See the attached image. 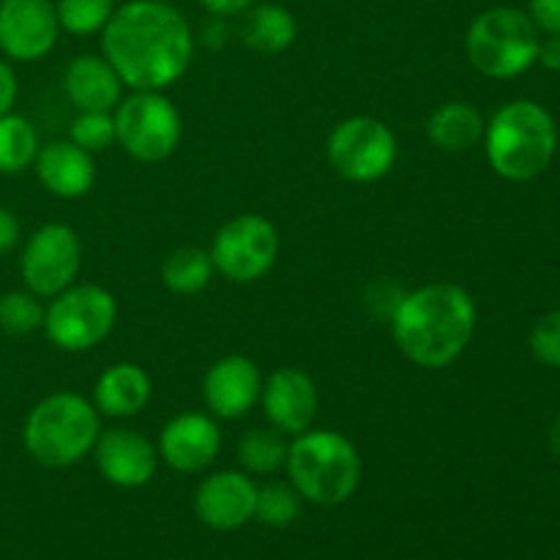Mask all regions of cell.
I'll return each instance as SVG.
<instances>
[{
    "mask_svg": "<svg viewBox=\"0 0 560 560\" xmlns=\"http://www.w3.org/2000/svg\"><path fill=\"white\" fill-rule=\"evenodd\" d=\"M63 88L69 102L80 113H109L118 107L124 80L113 69L107 58L98 55H80L69 63L63 77Z\"/></svg>",
    "mask_w": 560,
    "mask_h": 560,
    "instance_id": "cell-19",
    "label": "cell"
},
{
    "mask_svg": "<svg viewBox=\"0 0 560 560\" xmlns=\"http://www.w3.org/2000/svg\"><path fill=\"white\" fill-rule=\"evenodd\" d=\"M394 342L410 364L446 370L476 334V301L465 288L432 282L402 295L392 315Z\"/></svg>",
    "mask_w": 560,
    "mask_h": 560,
    "instance_id": "cell-2",
    "label": "cell"
},
{
    "mask_svg": "<svg viewBox=\"0 0 560 560\" xmlns=\"http://www.w3.org/2000/svg\"><path fill=\"white\" fill-rule=\"evenodd\" d=\"M290 485L315 506H342L361 485L359 448L334 430H306L288 446Z\"/></svg>",
    "mask_w": 560,
    "mask_h": 560,
    "instance_id": "cell-4",
    "label": "cell"
},
{
    "mask_svg": "<svg viewBox=\"0 0 560 560\" xmlns=\"http://www.w3.org/2000/svg\"><path fill=\"white\" fill-rule=\"evenodd\" d=\"M16 93H20V85H16V74L9 66V60L0 58V115L11 113L16 102Z\"/></svg>",
    "mask_w": 560,
    "mask_h": 560,
    "instance_id": "cell-32",
    "label": "cell"
},
{
    "mask_svg": "<svg viewBox=\"0 0 560 560\" xmlns=\"http://www.w3.org/2000/svg\"><path fill=\"white\" fill-rule=\"evenodd\" d=\"M71 142L88 153H102L118 142L113 113H80L71 120Z\"/></svg>",
    "mask_w": 560,
    "mask_h": 560,
    "instance_id": "cell-29",
    "label": "cell"
},
{
    "mask_svg": "<svg viewBox=\"0 0 560 560\" xmlns=\"http://www.w3.org/2000/svg\"><path fill=\"white\" fill-rule=\"evenodd\" d=\"M200 3L206 5L213 16H235L249 11V5L255 3V0H200Z\"/></svg>",
    "mask_w": 560,
    "mask_h": 560,
    "instance_id": "cell-34",
    "label": "cell"
},
{
    "mask_svg": "<svg viewBox=\"0 0 560 560\" xmlns=\"http://www.w3.org/2000/svg\"><path fill=\"white\" fill-rule=\"evenodd\" d=\"M118 304L102 284H69L44 312V334L63 353H88L113 331Z\"/></svg>",
    "mask_w": 560,
    "mask_h": 560,
    "instance_id": "cell-7",
    "label": "cell"
},
{
    "mask_svg": "<svg viewBox=\"0 0 560 560\" xmlns=\"http://www.w3.org/2000/svg\"><path fill=\"white\" fill-rule=\"evenodd\" d=\"M33 167H36L44 189L60 200H77V197L88 195L96 180L93 153L82 151L71 140H55L38 148Z\"/></svg>",
    "mask_w": 560,
    "mask_h": 560,
    "instance_id": "cell-18",
    "label": "cell"
},
{
    "mask_svg": "<svg viewBox=\"0 0 560 560\" xmlns=\"http://www.w3.org/2000/svg\"><path fill=\"white\" fill-rule=\"evenodd\" d=\"M490 167L501 178L525 184L545 173L558 151V126L541 104L520 98L498 109L485 129Z\"/></svg>",
    "mask_w": 560,
    "mask_h": 560,
    "instance_id": "cell-3",
    "label": "cell"
},
{
    "mask_svg": "<svg viewBox=\"0 0 560 560\" xmlns=\"http://www.w3.org/2000/svg\"><path fill=\"white\" fill-rule=\"evenodd\" d=\"M20 241V222L5 206H0V255L11 252Z\"/></svg>",
    "mask_w": 560,
    "mask_h": 560,
    "instance_id": "cell-33",
    "label": "cell"
},
{
    "mask_svg": "<svg viewBox=\"0 0 560 560\" xmlns=\"http://www.w3.org/2000/svg\"><path fill=\"white\" fill-rule=\"evenodd\" d=\"M528 16L547 36H560V0H530Z\"/></svg>",
    "mask_w": 560,
    "mask_h": 560,
    "instance_id": "cell-31",
    "label": "cell"
},
{
    "mask_svg": "<svg viewBox=\"0 0 560 560\" xmlns=\"http://www.w3.org/2000/svg\"><path fill=\"white\" fill-rule=\"evenodd\" d=\"M550 452L560 459V413L556 416V421H552L550 427Z\"/></svg>",
    "mask_w": 560,
    "mask_h": 560,
    "instance_id": "cell-37",
    "label": "cell"
},
{
    "mask_svg": "<svg viewBox=\"0 0 560 560\" xmlns=\"http://www.w3.org/2000/svg\"><path fill=\"white\" fill-rule=\"evenodd\" d=\"M151 392L153 383L148 372L124 361L98 375L96 386H93V405L98 413L109 416V419H131L151 402Z\"/></svg>",
    "mask_w": 560,
    "mask_h": 560,
    "instance_id": "cell-20",
    "label": "cell"
},
{
    "mask_svg": "<svg viewBox=\"0 0 560 560\" xmlns=\"http://www.w3.org/2000/svg\"><path fill=\"white\" fill-rule=\"evenodd\" d=\"M301 501L293 485H282V481H273L257 490V503H255V520L257 523L268 525V528H288L299 520L301 514Z\"/></svg>",
    "mask_w": 560,
    "mask_h": 560,
    "instance_id": "cell-26",
    "label": "cell"
},
{
    "mask_svg": "<svg viewBox=\"0 0 560 560\" xmlns=\"http://www.w3.org/2000/svg\"><path fill=\"white\" fill-rule=\"evenodd\" d=\"M98 432L96 405L80 394L60 392L33 405L22 427V443L44 468H69L93 452Z\"/></svg>",
    "mask_w": 560,
    "mask_h": 560,
    "instance_id": "cell-5",
    "label": "cell"
},
{
    "mask_svg": "<svg viewBox=\"0 0 560 560\" xmlns=\"http://www.w3.org/2000/svg\"><path fill=\"white\" fill-rule=\"evenodd\" d=\"M222 448V432L206 413H180L159 435V457L175 474H202Z\"/></svg>",
    "mask_w": 560,
    "mask_h": 560,
    "instance_id": "cell-15",
    "label": "cell"
},
{
    "mask_svg": "<svg viewBox=\"0 0 560 560\" xmlns=\"http://www.w3.org/2000/svg\"><path fill=\"white\" fill-rule=\"evenodd\" d=\"M224 36H228V31H224L222 20L208 22V25H206V44H208V47H222Z\"/></svg>",
    "mask_w": 560,
    "mask_h": 560,
    "instance_id": "cell-36",
    "label": "cell"
},
{
    "mask_svg": "<svg viewBox=\"0 0 560 560\" xmlns=\"http://www.w3.org/2000/svg\"><path fill=\"white\" fill-rule=\"evenodd\" d=\"M58 22L71 36H91L104 31L113 16V0H58Z\"/></svg>",
    "mask_w": 560,
    "mask_h": 560,
    "instance_id": "cell-28",
    "label": "cell"
},
{
    "mask_svg": "<svg viewBox=\"0 0 560 560\" xmlns=\"http://www.w3.org/2000/svg\"><path fill=\"white\" fill-rule=\"evenodd\" d=\"M115 135L137 162H164L180 142V115L162 91H135L115 107Z\"/></svg>",
    "mask_w": 560,
    "mask_h": 560,
    "instance_id": "cell-8",
    "label": "cell"
},
{
    "mask_svg": "<svg viewBox=\"0 0 560 560\" xmlns=\"http://www.w3.org/2000/svg\"><path fill=\"white\" fill-rule=\"evenodd\" d=\"M541 31L525 11L512 5L487 9L470 22L465 49L476 71L492 80L525 74L539 58Z\"/></svg>",
    "mask_w": 560,
    "mask_h": 560,
    "instance_id": "cell-6",
    "label": "cell"
},
{
    "mask_svg": "<svg viewBox=\"0 0 560 560\" xmlns=\"http://www.w3.org/2000/svg\"><path fill=\"white\" fill-rule=\"evenodd\" d=\"M295 36H299V22H295L293 11L277 3L252 9L246 14L244 27H241V38H244L246 47L266 55H279L284 49H290Z\"/></svg>",
    "mask_w": 560,
    "mask_h": 560,
    "instance_id": "cell-22",
    "label": "cell"
},
{
    "mask_svg": "<svg viewBox=\"0 0 560 560\" xmlns=\"http://www.w3.org/2000/svg\"><path fill=\"white\" fill-rule=\"evenodd\" d=\"M536 63L545 66L547 71H560V36H550L539 44V58Z\"/></svg>",
    "mask_w": 560,
    "mask_h": 560,
    "instance_id": "cell-35",
    "label": "cell"
},
{
    "mask_svg": "<svg viewBox=\"0 0 560 560\" xmlns=\"http://www.w3.org/2000/svg\"><path fill=\"white\" fill-rule=\"evenodd\" d=\"M279 257V233L260 213H241L217 233L211 246L213 268L235 284L266 277Z\"/></svg>",
    "mask_w": 560,
    "mask_h": 560,
    "instance_id": "cell-10",
    "label": "cell"
},
{
    "mask_svg": "<svg viewBox=\"0 0 560 560\" xmlns=\"http://www.w3.org/2000/svg\"><path fill=\"white\" fill-rule=\"evenodd\" d=\"M164 3H173V0H164Z\"/></svg>",
    "mask_w": 560,
    "mask_h": 560,
    "instance_id": "cell-38",
    "label": "cell"
},
{
    "mask_svg": "<svg viewBox=\"0 0 560 560\" xmlns=\"http://www.w3.org/2000/svg\"><path fill=\"white\" fill-rule=\"evenodd\" d=\"M102 49L126 88L162 91L189 71L195 38L164 0H129L104 25Z\"/></svg>",
    "mask_w": 560,
    "mask_h": 560,
    "instance_id": "cell-1",
    "label": "cell"
},
{
    "mask_svg": "<svg viewBox=\"0 0 560 560\" xmlns=\"http://www.w3.org/2000/svg\"><path fill=\"white\" fill-rule=\"evenodd\" d=\"M260 402L273 430L295 438L315 424L320 394H317L315 381L304 370L282 366V370L271 372V377L262 383Z\"/></svg>",
    "mask_w": 560,
    "mask_h": 560,
    "instance_id": "cell-14",
    "label": "cell"
},
{
    "mask_svg": "<svg viewBox=\"0 0 560 560\" xmlns=\"http://www.w3.org/2000/svg\"><path fill=\"white\" fill-rule=\"evenodd\" d=\"M238 463L249 476H271L288 463V443L273 427L246 430L238 441Z\"/></svg>",
    "mask_w": 560,
    "mask_h": 560,
    "instance_id": "cell-25",
    "label": "cell"
},
{
    "mask_svg": "<svg viewBox=\"0 0 560 560\" xmlns=\"http://www.w3.org/2000/svg\"><path fill=\"white\" fill-rule=\"evenodd\" d=\"M93 457H96L98 474L109 485L124 487V490H137V487L148 485L159 465L156 446L137 430H124V427L98 432Z\"/></svg>",
    "mask_w": 560,
    "mask_h": 560,
    "instance_id": "cell-16",
    "label": "cell"
},
{
    "mask_svg": "<svg viewBox=\"0 0 560 560\" xmlns=\"http://www.w3.org/2000/svg\"><path fill=\"white\" fill-rule=\"evenodd\" d=\"M82 262L80 235L69 224L49 222L27 238L20 257V273L25 288L38 299H55L74 284Z\"/></svg>",
    "mask_w": 560,
    "mask_h": 560,
    "instance_id": "cell-11",
    "label": "cell"
},
{
    "mask_svg": "<svg viewBox=\"0 0 560 560\" xmlns=\"http://www.w3.org/2000/svg\"><path fill=\"white\" fill-rule=\"evenodd\" d=\"M262 394V375L246 355H224L202 381V397L217 419H244L252 413Z\"/></svg>",
    "mask_w": 560,
    "mask_h": 560,
    "instance_id": "cell-17",
    "label": "cell"
},
{
    "mask_svg": "<svg viewBox=\"0 0 560 560\" xmlns=\"http://www.w3.org/2000/svg\"><path fill=\"white\" fill-rule=\"evenodd\" d=\"M257 485L241 470H219L195 492V514L206 528L230 534L255 520Z\"/></svg>",
    "mask_w": 560,
    "mask_h": 560,
    "instance_id": "cell-13",
    "label": "cell"
},
{
    "mask_svg": "<svg viewBox=\"0 0 560 560\" xmlns=\"http://www.w3.org/2000/svg\"><path fill=\"white\" fill-rule=\"evenodd\" d=\"M211 252L197 246H180L162 262V282L175 295H195L208 288L213 277Z\"/></svg>",
    "mask_w": 560,
    "mask_h": 560,
    "instance_id": "cell-23",
    "label": "cell"
},
{
    "mask_svg": "<svg viewBox=\"0 0 560 560\" xmlns=\"http://www.w3.org/2000/svg\"><path fill=\"white\" fill-rule=\"evenodd\" d=\"M487 120L474 104L446 102L427 120V137L446 153H465L485 140Z\"/></svg>",
    "mask_w": 560,
    "mask_h": 560,
    "instance_id": "cell-21",
    "label": "cell"
},
{
    "mask_svg": "<svg viewBox=\"0 0 560 560\" xmlns=\"http://www.w3.org/2000/svg\"><path fill=\"white\" fill-rule=\"evenodd\" d=\"M328 162L353 184H372L392 173L397 162V137L372 115H353L337 124L328 137Z\"/></svg>",
    "mask_w": 560,
    "mask_h": 560,
    "instance_id": "cell-9",
    "label": "cell"
},
{
    "mask_svg": "<svg viewBox=\"0 0 560 560\" xmlns=\"http://www.w3.org/2000/svg\"><path fill=\"white\" fill-rule=\"evenodd\" d=\"M52 0H0V52L16 63H33L58 42Z\"/></svg>",
    "mask_w": 560,
    "mask_h": 560,
    "instance_id": "cell-12",
    "label": "cell"
},
{
    "mask_svg": "<svg viewBox=\"0 0 560 560\" xmlns=\"http://www.w3.org/2000/svg\"><path fill=\"white\" fill-rule=\"evenodd\" d=\"M38 131L25 115H0V175H16L36 162Z\"/></svg>",
    "mask_w": 560,
    "mask_h": 560,
    "instance_id": "cell-24",
    "label": "cell"
},
{
    "mask_svg": "<svg viewBox=\"0 0 560 560\" xmlns=\"http://www.w3.org/2000/svg\"><path fill=\"white\" fill-rule=\"evenodd\" d=\"M44 306L38 295L31 290H11L0 295V331L11 337H25V334L44 328Z\"/></svg>",
    "mask_w": 560,
    "mask_h": 560,
    "instance_id": "cell-27",
    "label": "cell"
},
{
    "mask_svg": "<svg viewBox=\"0 0 560 560\" xmlns=\"http://www.w3.org/2000/svg\"><path fill=\"white\" fill-rule=\"evenodd\" d=\"M530 353L545 366L560 370V310L541 315L530 328Z\"/></svg>",
    "mask_w": 560,
    "mask_h": 560,
    "instance_id": "cell-30",
    "label": "cell"
}]
</instances>
